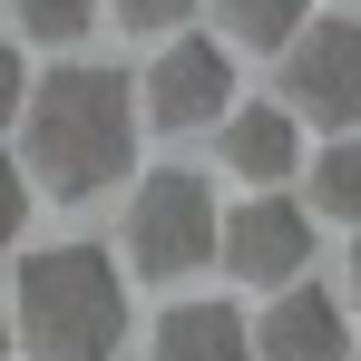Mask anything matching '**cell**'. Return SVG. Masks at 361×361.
<instances>
[{"label": "cell", "mask_w": 361, "mask_h": 361, "mask_svg": "<svg viewBox=\"0 0 361 361\" xmlns=\"http://www.w3.org/2000/svg\"><path fill=\"white\" fill-rule=\"evenodd\" d=\"M20 98H30V68H20V49L0 39V137H10V118H20Z\"/></svg>", "instance_id": "obj_15"}, {"label": "cell", "mask_w": 361, "mask_h": 361, "mask_svg": "<svg viewBox=\"0 0 361 361\" xmlns=\"http://www.w3.org/2000/svg\"><path fill=\"white\" fill-rule=\"evenodd\" d=\"M215 185L166 166V176L137 185V205H127V264L147 274V283H185V274H205L215 264Z\"/></svg>", "instance_id": "obj_3"}, {"label": "cell", "mask_w": 361, "mask_h": 361, "mask_svg": "<svg viewBox=\"0 0 361 361\" xmlns=\"http://www.w3.org/2000/svg\"><path fill=\"white\" fill-rule=\"evenodd\" d=\"M137 78L118 68H88L68 59L49 78H30V98H20V157H30V185L39 195H68V205H88L98 185H118L137 166Z\"/></svg>", "instance_id": "obj_1"}, {"label": "cell", "mask_w": 361, "mask_h": 361, "mask_svg": "<svg viewBox=\"0 0 361 361\" xmlns=\"http://www.w3.org/2000/svg\"><path fill=\"white\" fill-rule=\"evenodd\" d=\"M108 10H118L127 30H147V39H166V30H185V10H195V0H108Z\"/></svg>", "instance_id": "obj_14"}, {"label": "cell", "mask_w": 361, "mask_h": 361, "mask_svg": "<svg viewBox=\"0 0 361 361\" xmlns=\"http://www.w3.org/2000/svg\"><path fill=\"white\" fill-rule=\"evenodd\" d=\"M0 352H10V312H0Z\"/></svg>", "instance_id": "obj_17"}, {"label": "cell", "mask_w": 361, "mask_h": 361, "mask_svg": "<svg viewBox=\"0 0 361 361\" xmlns=\"http://www.w3.org/2000/svg\"><path fill=\"white\" fill-rule=\"evenodd\" d=\"M10 322L30 361H118L127 342V274L98 244H49L10 274Z\"/></svg>", "instance_id": "obj_2"}, {"label": "cell", "mask_w": 361, "mask_h": 361, "mask_svg": "<svg viewBox=\"0 0 361 361\" xmlns=\"http://www.w3.org/2000/svg\"><path fill=\"white\" fill-rule=\"evenodd\" d=\"M215 147H225V176L283 185L302 166V118L293 108H225V118H215Z\"/></svg>", "instance_id": "obj_8"}, {"label": "cell", "mask_w": 361, "mask_h": 361, "mask_svg": "<svg viewBox=\"0 0 361 361\" xmlns=\"http://www.w3.org/2000/svg\"><path fill=\"white\" fill-rule=\"evenodd\" d=\"M215 20L235 30L244 49H283L302 20H312V0H215Z\"/></svg>", "instance_id": "obj_11"}, {"label": "cell", "mask_w": 361, "mask_h": 361, "mask_svg": "<svg viewBox=\"0 0 361 361\" xmlns=\"http://www.w3.org/2000/svg\"><path fill=\"white\" fill-rule=\"evenodd\" d=\"M215 264L254 283V293H283L302 283V264H312V215H302V195H244L235 215L215 225Z\"/></svg>", "instance_id": "obj_6"}, {"label": "cell", "mask_w": 361, "mask_h": 361, "mask_svg": "<svg viewBox=\"0 0 361 361\" xmlns=\"http://www.w3.org/2000/svg\"><path fill=\"white\" fill-rule=\"evenodd\" d=\"M10 10H20V39H39V49H68V39H78V30H88L108 0H10Z\"/></svg>", "instance_id": "obj_12"}, {"label": "cell", "mask_w": 361, "mask_h": 361, "mask_svg": "<svg viewBox=\"0 0 361 361\" xmlns=\"http://www.w3.org/2000/svg\"><path fill=\"white\" fill-rule=\"evenodd\" d=\"M235 108V49L225 39H195V30H166L157 59L137 78V118L157 127H215Z\"/></svg>", "instance_id": "obj_5"}, {"label": "cell", "mask_w": 361, "mask_h": 361, "mask_svg": "<svg viewBox=\"0 0 361 361\" xmlns=\"http://www.w3.org/2000/svg\"><path fill=\"white\" fill-rule=\"evenodd\" d=\"M147 352L157 361H254V332H244L235 302H166Z\"/></svg>", "instance_id": "obj_9"}, {"label": "cell", "mask_w": 361, "mask_h": 361, "mask_svg": "<svg viewBox=\"0 0 361 361\" xmlns=\"http://www.w3.org/2000/svg\"><path fill=\"white\" fill-rule=\"evenodd\" d=\"M244 332H254V361H352V322L322 283H283L264 302V322H244Z\"/></svg>", "instance_id": "obj_7"}, {"label": "cell", "mask_w": 361, "mask_h": 361, "mask_svg": "<svg viewBox=\"0 0 361 361\" xmlns=\"http://www.w3.org/2000/svg\"><path fill=\"white\" fill-rule=\"evenodd\" d=\"M20 235H30V166H10V157H0V254H10Z\"/></svg>", "instance_id": "obj_13"}, {"label": "cell", "mask_w": 361, "mask_h": 361, "mask_svg": "<svg viewBox=\"0 0 361 361\" xmlns=\"http://www.w3.org/2000/svg\"><path fill=\"white\" fill-rule=\"evenodd\" d=\"M352 302H361V225H352Z\"/></svg>", "instance_id": "obj_16"}, {"label": "cell", "mask_w": 361, "mask_h": 361, "mask_svg": "<svg viewBox=\"0 0 361 361\" xmlns=\"http://www.w3.org/2000/svg\"><path fill=\"white\" fill-rule=\"evenodd\" d=\"M283 108L332 137L361 127V20H322V30L302 20L283 39Z\"/></svg>", "instance_id": "obj_4"}, {"label": "cell", "mask_w": 361, "mask_h": 361, "mask_svg": "<svg viewBox=\"0 0 361 361\" xmlns=\"http://www.w3.org/2000/svg\"><path fill=\"white\" fill-rule=\"evenodd\" d=\"M302 215H322V225H361V137H332V147L302 166Z\"/></svg>", "instance_id": "obj_10"}, {"label": "cell", "mask_w": 361, "mask_h": 361, "mask_svg": "<svg viewBox=\"0 0 361 361\" xmlns=\"http://www.w3.org/2000/svg\"><path fill=\"white\" fill-rule=\"evenodd\" d=\"M352 361H361V352H352Z\"/></svg>", "instance_id": "obj_18"}]
</instances>
